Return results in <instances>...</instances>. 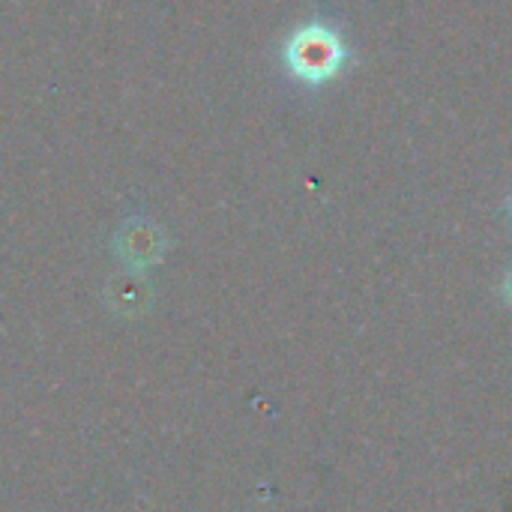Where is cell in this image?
Here are the masks:
<instances>
[{
    "label": "cell",
    "mask_w": 512,
    "mask_h": 512,
    "mask_svg": "<svg viewBox=\"0 0 512 512\" xmlns=\"http://www.w3.org/2000/svg\"><path fill=\"white\" fill-rule=\"evenodd\" d=\"M510 210H512V201H510Z\"/></svg>",
    "instance_id": "obj_3"
},
{
    "label": "cell",
    "mask_w": 512,
    "mask_h": 512,
    "mask_svg": "<svg viewBox=\"0 0 512 512\" xmlns=\"http://www.w3.org/2000/svg\"><path fill=\"white\" fill-rule=\"evenodd\" d=\"M504 297H507V303L512 306V270L507 273V279H504Z\"/></svg>",
    "instance_id": "obj_2"
},
{
    "label": "cell",
    "mask_w": 512,
    "mask_h": 512,
    "mask_svg": "<svg viewBox=\"0 0 512 512\" xmlns=\"http://www.w3.org/2000/svg\"><path fill=\"white\" fill-rule=\"evenodd\" d=\"M285 60L291 72L303 78L306 84H324L339 75V69L348 60V51H345L342 36L333 27L306 24L291 36L285 48Z\"/></svg>",
    "instance_id": "obj_1"
}]
</instances>
